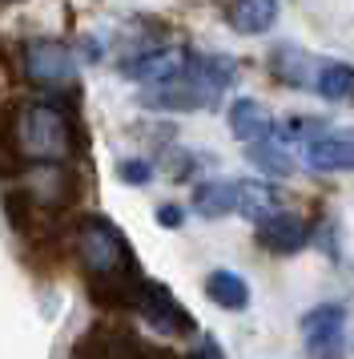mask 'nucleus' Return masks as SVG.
<instances>
[{"mask_svg":"<svg viewBox=\"0 0 354 359\" xmlns=\"http://www.w3.org/2000/svg\"><path fill=\"white\" fill-rule=\"evenodd\" d=\"M302 339L310 359H342L346 355V307L342 303H322L306 311Z\"/></svg>","mask_w":354,"mask_h":359,"instance_id":"obj_5","label":"nucleus"},{"mask_svg":"<svg viewBox=\"0 0 354 359\" xmlns=\"http://www.w3.org/2000/svg\"><path fill=\"white\" fill-rule=\"evenodd\" d=\"M270 206H274V190L266 182H241L238 186V214H246L250 222H266L270 218Z\"/></svg>","mask_w":354,"mask_h":359,"instance_id":"obj_17","label":"nucleus"},{"mask_svg":"<svg viewBox=\"0 0 354 359\" xmlns=\"http://www.w3.org/2000/svg\"><path fill=\"white\" fill-rule=\"evenodd\" d=\"M149 347L121 319H97L73 339V359H149Z\"/></svg>","mask_w":354,"mask_h":359,"instance_id":"obj_3","label":"nucleus"},{"mask_svg":"<svg viewBox=\"0 0 354 359\" xmlns=\"http://www.w3.org/2000/svg\"><path fill=\"white\" fill-rule=\"evenodd\" d=\"M229 133L246 142V146H257V142H270L274 137V117L270 109L254 97H238L229 105Z\"/></svg>","mask_w":354,"mask_h":359,"instance_id":"obj_12","label":"nucleus"},{"mask_svg":"<svg viewBox=\"0 0 354 359\" xmlns=\"http://www.w3.org/2000/svg\"><path fill=\"white\" fill-rule=\"evenodd\" d=\"M117 178L129 186H145V182H153V165L141 158H125V162H117Z\"/></svg>","mask_w":354,"mask_h":359,"instance_id":"obj_19","label":"nucleus"},{"mask_svg":"<svg viewBox=\"0 0 354 359\" xmlns=\"http://www.w3.org/2000/svg\"><path fill=\"white\" fill-rule=\"evenodd\" d=\"M133 311H137L153 331L169 335V339H185V335L197 331L193 315L177 303V294L169 291L165 283H157V278H145V283H141V291H137V307H133Z\"/></svg>","mask_w":354,"mask_h":359,"instance_id":"obj_4","label":"nucleus"},{"mask_svg":"<svg viewBox=\"0 0 354 359\" xmlns=\"http://www.w3.org/2000/svg\"><path fill=\"white\" fill-rule=\"evenodd\" d=\"M190 65V49H177V45H165V49H145L137 57H129L121 65V77L129 81H141L149 89H161V85L181 81V73Z\"/></svg>","mask_w":354,"mask_h":359,"instance_id":"obj_6","label":"nucleus"},{"mask_svg":"<svg viewBox=\"0 0 354 359\" xmlns=\"http://www.w3.org/2000/svg\"><path fill=\"white\" fill-rule=\"evenodd\" d=\"M20 101H0V178L16 182L29 170L24 142H20Z\"/></svg>","mask_w":354,"mask_h":359,"instance_id":"obj_9","label":"nucleus"},{"mask_svg":"<svg viewBox=\"0 0 354 359\" xmlns=\"http://www.w3.org/2000/svg\"><path fill=\"white\" fill-rule=\"evenodd\" d=\"M190 359H222V347L213 339H201V351H193Z\"/></svg>","mask_w":354,"mask_h":359,"instance_id":"obj_21","label":"nucleus"},{"mask_svg":"<svg viewBox=\"0 0 354 359\" xmlns=\"http://www.w3.org/2000/svg\"><path fill=\"white\" fill-rule=\"evenodd\" d=\"M225 20H229V29L241 36H257L274 29V20H278V4L274 0H238V4H225Z\"/></svg>","mask_w":354,"mask_h":359,"instance_id":"obj_14","label":"nucleus"},{"mask_svg":"<svg viewBox=\"0 0 354 359\" xmlns=\"http://www.w3.org/2000/svg\"><path fill=\"white\" fill-rule=\"evenodd\" d=\"M238 178H209L193 190V210L201 218H225L238 210Z\"/></svg>","mask_w":354,"mask_h":359,"instance_id":"obj_13","label":"nucleus"},{"mask_svg":"<svg viewBox=\"0 0 354 359\" xmlns=\"http://www.w3.org/2000/svg\"><path fill=\"white\" fill-rule=\"evenodd\" d=\"M8 81H13V65L4 61V49H0V93L8 89Z\"/></svg>","mask_w":354,"mask_h":359,"instance_id":"obj_22","label":"nucleus"},{"mask_svg":"<svg viewBox=\"0 0 354 359\" xmlns=\"http://www.w3.org/2000/svg\"><path fill=\"white\" fill-rule=\"evenodd\" d=\"M206 294H209V303H218L222 311H246L250 307V283H246L238 271H209Z\"/></svg>","mask_w":354,"mask_h":359,"instance_id":"obj_15","label":"nucleus"},{"mask_svg":"<svg viewBox=\"0 0 354 359\" xmlns=\"http://www.w3.org/2000/svg\"><path fill=\"white\" fill-rule=\"evenodd\" d=\"M250 162H254L262 174H270V178H290V174H294V158H286V149L278 146L274 137L250 146Z\"/></svg>","mask_w":354,"mask_h":359,"instance_id":"obj_18","label":"nucleus"},{"mask_svg":"<svg viewBox=\"0 0 354 359\" xmlns=\"http://www.w3.org/2000/svg\"><path fill=\"white\" fill-rule=\"evenodd\" d=\"M314 89H318L330 105H346V101H354V65H346V61H330V65H322Z\"/></svg>","mask_w":354,"mask_h":359,"instance_id":"obj_16","label":"nucleus"},{"mask_svg":"<svg viewBox=\"0 0 354 359\" xmlns=\"http://www.w3.org/2000/svg\"><path fill=\"white\" fill-rule=\"evenodd\" d=\"M306 162L314 165V170H326V174H346V170H354V133H346V130L318 133L314 142H306Z\"/></svg>","mask_w":354,"mask_h":359,"instance_id":"obj_11","label":"nucleus"},{"mask_svg":"<svg viewBox=\"0 0 354 359\" xmlns=\"http://www.w3.org/2000/svg\"><path fill=\"white\" fill-rule=\"evenodd\" d=\"M266 69H270L274 81L290 85V89H306V85L318 81V73H314V57L302 49V45H274L270 57H266Z\"/></svg>","mask_w":354,"mask_h":359,"instance_id":"obj_10","label":"nucleus"},{"mask_svg":"<svg viewBox=\"0 0 354 359\" xmlns=\"http://www.w3.org/2000/svg\"><path fill=\"white\" fill-rule=\"evenodd\" d=\"M20 73L29 85L48 89V93L77 89V57L57 36H29L20 45Z\"/></svg>","mask_w":354,"mask_h":359,"instance_id":"obj_2","label":"nucleus"},{"mask_svg":"<svg viewBox=\"0 0 354 359\" xmlns=\"http://www.w3.org/2000/svg\"><path fill=\"white\" fill-rule=\"evenodd\" d=\"M73 255L85 275V294L97 311L105 315H125L137 307V291H141V266L137 255L121 230L113 226L105 214H85L69 230Z\"/></svg>","mask_w":354,"mask_h":359,"instance_id":"obj_1","label":"nucleus"},{"mask_svg":"<svg viewBox=\"0 0 354 359\" xmlns=\"http://www.w3.org/2000/svg\"><path fill=\"white\" fill-rule=\"evenodd\" d=\"M254 238H257V246L270 250V255H298V250L310 243V222L298 218V214H270V218L254 230Z\"/></svg>","mask_w":354,"mask_h":359,"instance_id":"obj_7","label":"nucleus"},{"mask_svg":"<svg viewBox=\"0 0 354 359\" xmlns=\"http://www.w3.org/2000/svg\"><path fill=\"white\" fill-rule=\"evenodd\" d=\"M181 218H185V210L177 206V202H165V206H157V222L165 230H177L181 226Z\"/></svg>","mask_w":354,"mask_h":359,"instance_id":"obj_20","label":"nucleus"},{"mask_svg":"<svg viewBox=\"0 0 354 359\" xmlns=\"http://www.w3.org/2000/svg\"><path fill=\"white\" fill-rule=\"evenodd\" d=\"M4 218H8V226L13 234H20L24 243H36V238H45L48 222H45V210H41V202L32 194L29 186H13V190H4Z\"/></svg>","mask_w":354,"mask_h":359,"instance_id":"obj_8","label":"nucleus"}]
</instances>
